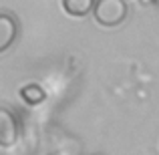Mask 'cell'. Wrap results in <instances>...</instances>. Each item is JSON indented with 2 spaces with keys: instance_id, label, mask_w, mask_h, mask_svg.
<instances>
[{
  "instance_id": "obj_1",
  "label": "cell",
  "mask_w": 159,
  "mask_h": 155,
  "mask_svg": "<svg viewBox=\"0 0 159 155\" xmlns=\"http://www.w3.org/2000/svg\"><path fill=\"white\" fill-rule=\"evenodd\" d=\"M95 12V20H97L101 26H117L125 20L127 16V4L123 0H101V2L95 4L93 8Z\"/></svg>"
},
{
  "instance_id": "obj_2",
  "label": "cell",
  "mask_w": 159,
  "mask_h": 155,
  "mask_svg": "<svg viewBox=\"0 0 159 155\" xmlns=\"http://www.w3.org/2000/svg\"><path fill=\"white\" fill-rule=\"evenodd\" d=\"M62 8H65L70 16H85L87 12L95 6H93L91 0H65V2H62Z\"/></svg>"
},
{
  "instance_id": "obj_4",
  "label": "cell",
  "mask_w": 159,
  "mask_h": 155,
  "mask_svg": "<svg viewBox=\"0 0 159 155\" xmlns=\"http://www.w3.org/2000/svg\"><path fill=\"white\" fill-rule=\"evenodd\" d=\"M0 24H2V40H0V48H6L8 43L12 40V20L8 16H2L0 18Z\"/></svg>"
},
{
  "instance_id": "obj_3",
  "label": "cell",
  "mask_w": 159,
  "mask_h": 155,
  "mask_svg": "<svg viewBox=\"0 0 159 155\" xmlns=\"http://www.w3.org/2000/svg\"><path fill=\"white\" fill-rule=\"evenodd\" d=\"M20 95L24 97V101H26V103H32V105L40 103L44 99V91L40 89L39 85H26V87H22V89H20Z\"/></svg>"
}]
</instances>
